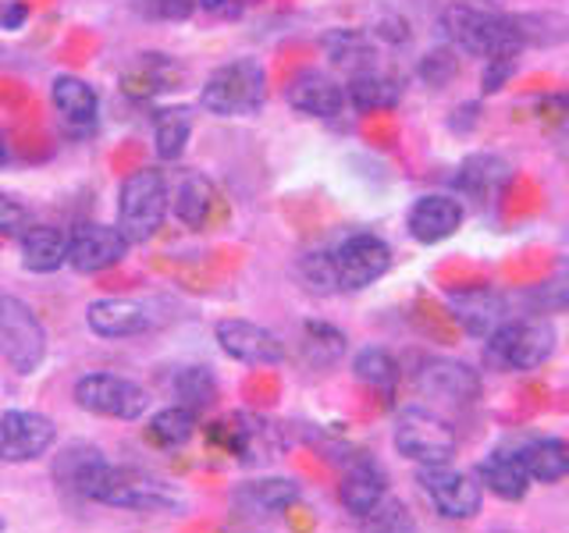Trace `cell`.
Instances as JSON below:
<instances>
[{"mask_svg": "<svg viewBox=\"0 0 569 533\" xmlns=\"http://www.w3.org/2000/svg\"><path fill=\"white\" fill-rule=\"evenodd\" d=\"M53 111H58L61 124L71 132H89L100 114V97L97 89L79 76H58L50 86Z\"/></svg>", "mask_w": 569, "mask_h": 533, "instance_id": "obj_22", "label": "cell"}, {"mask_svg": "<svg viewBox=\"0 0 569 533\" xmlns=\"http://www.w3.org/2000/svg\"><path fill=\"white\" fill-rule=\"evenodd\" d=\"M523 459L533 484H559L569 476V441L566 438H533L523 449H516Z\"/></svg>", "mask_w": 569, "mask_h": 533, "instance_id": "obj_28", "label": "cell"}, {"mask_svg": "<svg viewBox=\"0 0 569 533\" xmlns=\"http://www.w3.org/2000/svg\"><path fill=\"white\" fill-rule=\"evenodd\" d=\"M473 473L480 480V487L491 491L495 497H502V502H523L530 491V473L523 466V459L506 449L480 459Z\"/></svg>", "mask_w": 569, "mask_h": 533, "instance_id": "obj_25", "label": "cell"}, {"mask_svg": "<svg viewBox=\"0 0 569 533\" xmlns=\"http://www.w3.org/2000/svg\"><path fill=\"white\" fill-rule=\"evenodd\" d=\"M171 192L157 168L132 171L118 189V228L132 245L150 242L168 218Z\"/></svg>", "mask_w": 569, "mask_h": 533, "instance_id": "obj_4", "label": "cell"}, {"mask_svg": "<svg viewBox=\"0 0 569 533\" xmlns=\"http://www.w3.org/2000/svg\"><path fill=\"white\" fill-rule=\"evenodd\" d=\"M391 441H396V452L417 462V466H445V462L456 459L459 449L456 426L435 413L431 405H406L396 416Z\"/></svg>", "mask_w": 569, "mask_h": 533, "instance_id": "obj_6", "label": "cell"}, {"mask_svg": "<svg viewBox=\"0 0 569 533\" xmlns=\"http://www.w3.org/2000/svg\"><path fill=\"white\" fill-rule=\"evenodd\" d=\"M302 355H307L310 366L325 370L346 355V334L325 324V320H307L302 324Z\"/></svg>", "mask_w": 569, "mask_h": 533, "instance_id": "obj_34", "label": "cell"}, {"mask_svg": "<svg viewBox=\"0 0 569 533\" xmlns=\"http://www.w3.org/2000/svg\"><path fill=\"white\" fill-rule=\"evenodd\" d=\"M441 29L459 53H470L480 61H502V58H520L527 50L523 32L516 14H502L491 8H480L473 0H456L441 11Z\"/></svg>", "mask_w": 569, "mask_h": 533, "instance_id": "obj_2", "label": "cell"}, {"mask_svg": "<svg viewBox=\"0 0 569 533\" xmlns=\"http://www.w3.org/2000/svg\"><path fill=\"white\" fill-rule=\"evenodd\" d=\"M32 228L29 221V210L11 200L8 192H0V235H8V239H22L26 231Z\"/></svg>", "mask_w": 569, "mask_h": 533, "instance_id": "obj_41", "label": "cell"}, {"mask_svg": "<svg viewBox=\"0 0 569 533\" xmlns=\"http://www.w3.org/2000/svg\"><path fill=\"white\" fill-rule=\"evenodd\" d=\"M196 434V413L186 405H168V409H160V413L150 416L147 423V441L153 444V449H182V444Z\"/></svg>", "mask_w": 569, "mask_h": 533, "instance_id": "obj_32", "label": "cell"}, {"mask_svg": "<svg viewBox=\"0 0 569 533\" xmlns=\"http://www.w3.org/2000/svg\"><path fill=\"white\" fill-rule=\"evenodd\" d=\"M86 324L100 338H136L150 331V313L136 299H97L89 302Z\"/></svg>", "mask_w": 569, "mask_h": 533, "instance_id": "obj_23", "label": "cell"}, {"mask_svg": "<svg viewBox=\"0 0 569 533\" xmlns=\"http://www.w3.org/2000/svg\"><path fill=\"white\" fill-rule=\"evenodd\" d=\"M512 68H516V58L488 61V71H485V93H495V89L512 76Z\"/></svg>", "mask_w": 569, "mask_h": 533, "instance_id": "obj_43", "label": "cell"}, {"mask_svg": "<svg viewBox=\"0 0 569 533\" xmlns=\"http://www.w3.org/2000/svg\"><path fill=\"white\" fill-rule=\"evenodd\" d=\"M417 480L427 502L445 520H473L485 509V487H480L477 473L456 470L452 462H445V466H417Z\"/></svg>", "mask_w": 569, "mask_h": 533, "instance_id": "obj_9", "label": "cell"}, {"mask_svg": "<svg viewBox=\"0 0 569 533\" xmlns=\"http://www.w3.org/2000/svg\"><path fill=\"white\" fill-rule=\"evenodd\" d=\"M360 523H363V533H417L413 515H409V509L391 494L370 515H363Z\"/></svg>", "mask_w": 569, "mask_h": 533, "instance_id": "obj_37", "label": "cell"}, {"mask_svg": "<svg viewBox=\"0 0 569 533\" xmlns=\"http://www.w3.org/2000/svg\"><path fill=\"white\" fill-rule=\"evenodd\" d=\"M186 79V68L168 53H139V58L121 71V89L132 100H157L174 93Z\"/></svg>", "mask_w": 569, "mask_h": 533, "instance_id": "obj_18", "label": "cell"}, {"mask_svg": "<svg viewBox=\"0 0 569 533\" xmlns=\"http://www.w3.org/2000/svg\"><path fill=\"white\" fill-rule=\"evenodd\" d=\"M171 391L178 405L192 409V413H203V409H210L213 399H218V381H213V373L203 366H186V370H178Z\"/></svg>", "mask_w": 569, "mask_h": 533, "instance_id": "obj_35", "label": "cell"}, {"mask_svg": "<svg viewBox=\"0 0 569 533\" xmlns=\"http://www.w3.org/2000/svg\"><path fill=\"white\" fill-rule=\"evenodd\" d=\"M299 502V484L289 476H263V480H246L231 494V509L242 520H271L281 515L284 509H292Z\"/></svg>", "mask_w": 569, "mask_h": 533, "instance_id": "obj_20", "label": "cell"}, {"mask_svg": "<svg viewBox=\"0 0 569 533\" xmlns=\"http://www.w3.org/2000/svg\"><path fill=\"white\" fill-rule=\"evenodd\" d=\"M26 18H29V8L22 4V0H8V4H0V29H22L26 26Z\"/></svg>", "mask_w": 569, "mask_h": 533, "instance_id": "obj_44", "label": "cell"}, {"mask_svg": "<svg viewBox=\"0 0 569 533\" xmlns=\"http://www.w3.org/2000/svg\"><path fill=\"white\" fill-rule=\"evenodd\" d=\"M200 8V0H136V11L153 22H186Z\"/></svg>", "mask_w": 569, "mask_h": 533, "instance_id": "obj_40", "label": "cell"}, {"mask_svg": "<svg viewBox=\"0 0 569 533\" xmlns=\"http://www.w3.org/2000/svg\"><path fill=\"white\" fill-rule=\"evenodd\" d=\"M352 373H356V381L367 384L370 391H378V395H391V391L399 388V378H402L399 360L381 345H367V349L356 352Z\"/></svg>", "mask_w": 569, "mask_h": 533, "instance_id": "obj_31", "label": "cell"}, {"mask_svg": "<svg viewBox=\"0 0 569 533\" xmlns=\"http://www.w3.org/2000/svg\"><path fill=\"white\" fill-rule=\"evenodd\" d=\"M213 438H218L239 462H249V466H253V462L274 459L281 449L274 438V426L260 416H249V413H236L224 423H213Z\"/></svg>", "mask_w": 569, "mask_h": 533, "instance_id": "obj_17", "label": "cell"}, {"mask_svg": "<svg viewBox=\"0 0 569 533\" xmlns=\"http://www.w3.org/2000/svg\"><path fill=\"white\" fill-rule=\"evenodd\" d=\"M284 97H289V103L299 114H310V118H338L349 107L346 86L335 82L328 71H317V68L299 71V76L289 82V89H284Z\"/></svg>", "mask_w": 569, "mask_h": 533, "instance_id": "obj_19", "label": "cell"}, {"mask_svg": "<svg viewBox=\"0 0 569 533\" xmlns=\"http://www.w3.org/2000/svg\"><path fill=\"white\" fill-rule=\"evenodd\" d=\"M249 4H257V0H200V8L213 18H239Z\"/></svg>", "mask_w": 569, "mask_h": 533, "instance_id": "obj_42", "label": "cell"}, {"mask_svg": "<svg viewBox=\"0 0 569 533\" xmlns=\"http://www.w3.org/2000/svg\"><path fill=\"white\" fill-rule=\"evenodd\" d=\"M467 221V210L449 192H427L409 207L406 213V228L420 245H438L445 239H452L456 231Z\"/></svg>", "mask_w": 569, "mask_h": 533, "instance_id": "obj_16", "label": "cell"}, {"mask_svg": "<svg viewBox=\"0 0 569 533\" xmlns=\"http://www.w3.org/2000/svg\"><path fill=\"white\" fill-rule=\"evenodd\" d=\"M456 76H459V50L452 43L427 50L423 58L417 61V79L423 86H431V89H441V86L456 82Z\"/></svg>", "mask_w": 569, "mask_h": 533, "instance_id": "obj_36", "label": "cell"}, {"mask_svg": "<svg viewBox=\"0 0 569 533\" xmlns=\"http://www.w3.org/2000/svg\"><path fill=\"white\" fill-rule=\"evenodd\" d=\"M58 426L43 413H29V409H8L0 413V462H32L53 449Z\"/></svg>", "mask_w": 569, "mask_h": 533, "instance_id": "obj_13", "label": "cell"}, {"mask_svg": "<svg viewBox=\"0 0 569 533\" xmlns=\"http://www.w3.org/2000/svg\"><path fill=\"white\" fill-rule=\"evenodd\" d=\"M267 100V71L253 58L228 61L200 89V103L218 118H249Z\"/></svg>", "mask_w": 569, "mask_h": 533, "instance_id": "obj_5", "label": "cell"}, {"mask_svg": "<svg viewBox=\"0 0 569 533\" xmlns=\"http://www.w3.org/2000/svg\"><path fill=\"white\" fill-rule=\"evenodd\" d=\"M417 391L423 399H435L445 405H456V409H467L477 405L480 395H485V384H480V373L459 360H423L417 370Z\"/></svg>", "mask_w": 569, "mask_h": 533, "instance_id": "obj_11", "label": "cell"}, {"mask_svg": "<svg viewBox=\"0 0 569 533\" xmlns=\"http://www.w3.org/2000/svg\"><path fill=\"white\" fill-rule=\"evenodd\" d=\"M0 355L18 373H36L47 360V331L29 302L0 292Z\"/></svg>", "mask_w": 569, "mask_h": 533, "instance_id": "obj_7", "label": "cell"}, {"mask_svg": "<svg viewBox=\"0 0 569 533\" xmlns=\"http://www.w3.org/2000/svg\"><path fill=\"white\" fill-rule=\"evenodd\" d=\"M71 399H76V405L82 409V413H93L103 420H139L150 405L147 388L136 384L132 378L103 373V370L79 378Z\"/></svg>", "mask_w": 569, "mask_h": 533, "instance_id": "obj_8", "label": "cell"}, {"mask_svg": "<svg viewBox=\"0 0 569 533\" xmlns=\"http://www.w3.org/2000/svg\"><path fill=\"white\" fill-rule=\"evenodd\" d=\"M527 47H551L569 36V22L559 14H516Z\"/></svg>", "mask_w": 569, "mask_h": 533, "instance_id": "obj_38", "label": "cell"}, {"mask_svg": "<svg viewBox=\"0 0 569 533\" xmlns=\"http://www.w3.org/2000/svg\"><path fill=\"white\" fill-rule=\"evenodd\" d=\"M346 97H349V107H356L360 114L388 111V107L399 103L402 86L391 76H385L381 68H373V71H363V76H352L346 82Z\"/></svg>", "mask_w": 569, "mask_h": 533, "instance_id": "obj_29", "label": "cell"}, {"mask_svg": "<svg viewBox=\"0 0 569 533\" xmlns=\"http://www.w3.org/2000/svg\"><path fill=\"white\" fill-rule=\"evenodd\" d=\"M299 278L307 281L310 292H320V295L338 292V274H335L331 253H310V257H302L299 260Z\"/></svg>", "mask_w": 569, "mask_h": 533, "instance_id": "obj_39", "label": "cell"}, {"mask_svg": "<svg viewBox=\"0 0 569 533\" xmlns=\"http://www.w3.org/2000/svg\"><path fill=\"white\" fill-rule=\"evenodd\" d=\"M53 476L61 480V487L76 491L86 502H100L111 509L174 512L182 505V494L160 476H150L136 466H114L93 444H71L68 452H61Z\"/></svg>", "mask_w": 569, "mask_h": 533, "instance_id": "obj_1", "label": "cell"}, {"mask_svg": "<svg viewBox=\"0 0 569 533\" xmlns=\"http://www.w3.org/2000/svg\"><path fill=\"white\" fill-rule=\"evenodd\" d=\"M0 157H4V150H0Z\"/></svg>", "mask_w": 569, "mask_h": 533, "instance_id": "obj_45", "label": "cell"}, {"mask_svg": "<svg viewBox=\"0 0 569 533\" xmlns=\"http://www.w3.org/2000/svg\"><path fill=\"white\" fill-rule=\"evenodd\" d=\"M320 47L331 58V64L346 76H363V71L378 68V47L363 29H331L320 36Z\"/></svg>", "mask_w": 569, "mask_h": 533, "instance_id": "obj_26", "label": "cell"}, {"mask_svg": "<svg viewBox=\"0 0 569 533\" xmlns=\"http://www.w3.org/2000/svg\"><path fill=\"white\" fill-rule=\"evenodd\" d=\"M445 302H449V313H452L456 324L470 338H485V342L509 320L506 295L495 292V289H485V284L449 292V295H445Z\"/></svg>", "mask_w": 569, "mask_h": 533, "instance_id": "obj_15", "label": "cell"}, {"mask_svg": "<svg viewBox=\"0 0 569 533\" xmlns=\"http://www.w3.org/2000/svg\"><path fill=\"white\" fill-rule=\"evenodd\" d=\"M18 242H22V266L29 274H53L68 263V235L61 228L32 224Z\"/></svg>", "mask_w": 569, "mask_h": 533, "instance_id": "obj_27", "label": "cell"}, {"mask_svg": "<svg viewBox=\"0 0 569 533\" xmlns=\"http://www.w3.org/2000/svg\"><path fill=\"white\" fill-rule=\"evenodd\" d=\"M388 497V476L381 473V466L367 455H356L346 473H342V484H338V502L349 515L363 520L373 509Z\"/></svg>", "mask_w": 569, "mask_h": 533, "instance_id": "obj_21", "label": "cell"}, {"mask_svg": "<svg viewBox=\"0 0 569 533\" xmlns=\"http://www.w3.org/2000/svg\"><path fill=\"white\" fill-rule=\"evenodd\" d=\"M129 245L132 242L121 235L118 224H82L76 235H68V263L79 274H100L129 257Z\"/></svg>", "mask_w": 569, "mask_h": 533, "instance_id": "obj_14", "label": "cell"}, {"mask_svg": "<svg viewBox=\"0 0 569 533\" xmlns=\"http://www.w3.org/2000/svg\"><path fill=\"white\" fill-rule=\"evenodd\" d=\"M213 338H218V345L228 360H236V363H246V366L284 363V342L263 324H253V320H242V316L218 320Z\"/></svg>", "mask_w": 569, "mask_h": 533, "instance_id": "obj_12", "label": "cell"}, {"mask_svg": "<svg viewBox=\"0 0 569 533\" xmlns=\"http://www.w3.org/2000/svg\"><path fill=\"white\" fill-rule=\"evenodd\" d=\"M556 345H559L556 324H551L548 316L527 313V316H509L506 324L485 342V355L498 370L530 373L551 360Z\"/></svg>", "mask_w": 569, "mask_h": 533, "instance_id": "obj_3", "label": "cell"}, {"mask_svg": "<svg viewBox=\"0 0 569 533\" xmlns=\"http://www.w3.org/2000/svg\"><path fill=\"white\" fill-rule=\"evenodd\" d=\"M0 530H4V523H0Z\"/></svg>", "mask_w": 569, "mask_h": 533, "instance_id": "obj_46", "label": "cell"}, {"mask_svg": "<svg viewBox=\"0 0 569 533\" xmlns=\"http://www.w3.org/2000/svg\"><path fill=\"white\" fill-rule=\"evenodd\" d=\"M509 178H512L509 160H502L498 153H473V157H467V160H462V164L456 168L452 185H456L462 195H470V200L491 203L495 195L509 185Z\"/></svg>", "mask_w": 569, "mask_h": 533, "instance_id": "obj_24", "label": "cell"}, {"mask_svg": "<svg viewBox=\"0 0 569 533\" xmlns=\"http://www.w3.org/2000/svg\"><path fill=\"white\" fill-rule=\"evenodd\" d=\"M213 200H218V195H213V185L207 182V178L196 174V171H186L174 195H171V210L186 228H203L213 213Z\"/></svg>", "mask_w": 569, "mask_h": 533, "instance_id": "obj_30", "label": "cell"}, {"mask_svg": "<svg viewBox=\"0 0 569 533\" xmlns=\"http://www.w3.org/2000/svg\"><path fill=\"white\" fill-rule=\"evenodd\" d=\"M192 135V114L186 107H168L153 118V147L160 160H178L189 147Z\"/></svg>", "mask_w": 569, "mask_h": 533, "instance_id": "obj_33", "label": "cell"}, {"mask_svg": "<svg viewBox=\"0 0 569 533\" xmlns=\"http://www.w3.org/2000/svg\"><path fill=\"white\" fill-rule=\"evenodd\" d=\"M338 292H363L373 281H381L391 266V245L373 231H356L331 249Z\"/></svg>", "mask_w": 569, "mask_h": 533, "instance_id": "obj_10", "label": "cell"}]
</instances>
